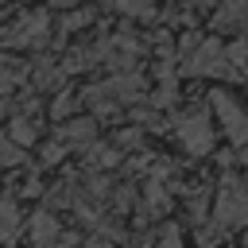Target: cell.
<instances>
[{
  "label": "cell",
  "instance_id": "obj_1",
  "mask_svg": "<svg viewBox=\"0 0 248 248\" xmlns=\"http://www.w3.org/2000/svg\"><path fill=\"white\" fill-rule=\"evenodd\" d=\"M46 39H50V16L39 12V8L16 16L0 31V43L4 46H16V50H39V46H46Z\"/></svg>",
  "mask_w": 248,
  "mask_h": 248
},
{
  "label": "cell",
  "instance_id": "obj_2",
  "mask_svg": "<svg viewBox=\"0 0 248 248\" xmlns=\"http://www.w3.org/2000/svg\"><path fill=\"white\" fill-rule=\"evenodd\" d=\"M209 105H213V112H217L229 143H232V147L240 151V159L248 163V112H244L240 101H232V93H225V89H217V93L209 97Z\"/></svg>",
  "mask_w": 248,
  "mask_h": 248
},
{
  "label": "cell",
  "instance_id": "obj_3",
  "mask_svg": "<svg viewBox=\"0 0 248 248\" xmlns=\"http://www.w3.org/2000/svg\"><path fill=\"white\" fill-rule=\"evenodd\" d=\"M213 221H217V229H244V225H248V182L229 178V182L217 190Z\"/></svg>",
  "mask_w": 248,
  "mask_h": 248
},
{
  "label": "cell",
  "instance_id": "obj_4",
  "mask_svg": "<svg viewBox=\"0 0 248 248\" xmlns=\"http://www.w3.org/2000/svg\"><path fill=\"white\" fill-rule=\"evenodd\" d=\"M182 74L190 78H217V74H229V46H221L217 39H202L190 46L186 62H182Z\"/></svg>",
  "mask_w": 248,
  "mask_h": 248
},
{
  "label": "cell",
  "instance_id": "obj_5",
  "mask_svg": "<svg viewBox=\"0 0 248 248\" xmlns=\"http://www.w3.org/2000/svg\"><path fill=\"white\" fill-rule=\"evenodd\" d=\"M174 136H178V143H182L190 155H209V151H213V124H209V116H205L202 108L186 112V116L174 124Z\"/></svg>",
  "mask_w": 248,
  "mask_h": 248
},
{
  "label": "cell",
  "instance_id": "obj_6",
  "mask_svg": "<svg viewBox=\"0 0 248 248\" xmlns=\"http://www.w3.org/2000/svg\"><path fill=\"white\" fill-rule=\"evenodd\" d=\"M27 232H31V244H35V248H58V244H62V225H58V217L46 213V209L31 217Z\"/></svg>",
  "mask_w": 248,
  "mask_h": 248
},
{
  "label": "cell",
  "instance_id": "obj_7",
  "mask_svg": "<svg viewBox=\"0 0 248 248\" xmlns=\"http://www.w3.org/2000/svg\"><path fill=\"white\" fill-rule=\"evenodd\" d=\"M58 140H62L66 147H93V140H97V124H93L89 116H81V120H66V124L58 128Z\"/></svg>",
  "mask_w": 248,
  "mask_h": 248
},
{
  "label": "cell",
  "instance_id": "obj_8",
  "mask_svg": "<svg viewBox=\"0 0 248 248\" xmlns=\"http://www.w3.org/2000/svg\"><path fill=\"white\" fill-rule=\"evenodd\" d=\"M19 229H23V213H19L16 198H4L0 202V244H16Z\"/></svg>",
  "mask_w": 248,
  "mask_h": 248
},
{
  "label": "cell",
  "instance_id": "obj_9",
  "mask_svg": "<svg viewBox=\"0 0 248 248\" xmlns=\"http://www.w3.org/2000/svg\"><path fill=\"white\" fill-rule=\"evenodd\" d=\"M244 23H248V0H225L221 12H217V19H213L217 31H225V27H244Z\"/></svg>",
  "mask_w": 248,
  "mask_h": 248
},
{
  "label": "cell",
  "instance_id": "obj_10",
  "mask_svg": "<svg viewBox=\"0 0 248 248\" xmlns=\"http://www.w3.org/2000/svg\"><path fill=\"white\" fill-rule=\"evenodd\" d=\"M62 74H66V66H62V62H50V58L35 62V70H31V78H35L39 89H54V85L62 81Z\"/></svg>",
  "mask_w": 248,
  "mask_h": 248
},
{
  "label": "cell",
  "instance_id": "obj_11",
  "mask_svg": "<svg viewBox=\"0 0 248 248\" xmlns=\"http://www.w3.org/2000/svg\"><path fill=\"white\" fill-rule=\"evenodd\" d=\"M229 74L232 78H248V35L232 39V46H229Z\"/></svg>",
  "mask_w": 248,
  "mask_h": 248
},
{
  "label": "cell",
  "instance_id": "obj_12",
  "mask_svg": "<svg viewBox=\"0 0 248 248\" xmlns=\"http://www.w3.org/2000/svg\"><path fill=\"white\" fill-rule=\"evenodd\" d=\"M8 136H12V140H16L19 147H31L39 132H35V124H31L27 116H16V120H12V128H8Z\"/></svg>",
  "mask_w": 248,
  "mask_h": 248
},
{
  "label": "cell",
  "instance_id": "obj_13",
  "mask_svg": "<svg viewBox=\"0 0 248 248\" xmlns=\"http://www.w3.org/2000/svg\"><path fill=\"white\" fill-rule=\"evenodd\" d=\"M19 163H23V147H19L12 136H0V170L19 167Z\"/></svg>",
  "mask_w": 248,
  "mask_h": 248
},
{
  "label": "cell",
  "instance_id": "obj_14",
  "mask_svg": "<svg viewBox=\"0 0 248 248\" xmlns=\"http://www.w3.org/2000/svg\"><path fill=\"white\" fill-rule=\"evenodd\" d=\"M108 8L120 12V16H151L155 0H108Z\"/></svg>",
  "mask_w": 248,
  "mask_h": 248
},
{
  "label": "cell",
  "instance_id": "obj_15",
  "mask_svg": "<svg viewBox=\"0 0 248 248\" xmlns=\"http://www.w3.org/2000/svg\"><path fill=\"white\" fill-rule=\"evenodd\" d=\"M85 23H93V12H70V16L58 23V31L70 35V31H78V27H85Z\"/></svg>",
  "mask_w": 248,
  "mask_h": 248
},
{
  "label": "cell",
  "instance_id": "obj_16",
  "mask_svg": "<svg viewBox=\"0 0 248 248\" xmlns=\"http://www.w3.org/2000/svg\"><path fill=\"white\" fill-rule=\"evenodd\" d=\"M74 105H78V97H70V93L62 97V93H58L54 105H50V112H54V116H66V112H74Z\"/></svg>",
  "mask_w": 248,
  "mask_h": 248
},
{
  "label": "cell",
  "instance_id": "obj_17",
  "mask_svg": "<svg viewBox=\"0 0 248 248\" xmlns=\"http://www.w3.org/2000/svg\"><path fill=\"white\" fill-rule=\"evenodd\" d=\"M159 248H182V240H178V232H174V229H170V232H167V236H163V244H159Z\"/></svg>",
  "mask_w": 248,
  "mask_h": 248
},
{
  "label": "cell",
  "instance_id": "obj_18",
  "mask_svg": "<svg viewBox=\"0 0 248 248\" xmlns=\"http://www.w3.org/2000/svg\"><path fill=\"white\" fill-rule=\"evenodd\" d=\"M85 248H112L105 236H93V240H85Z\"/></svg>",
  "mask_w": 248,
  "mask_h": 248
},
{
  "label": "cell",
  "instance_id": "obj_19",
  "mask_svg": "<svg viewBox=\"0 0 248 248\" xmlns=\"http://www.w3.org/2000/svg\"><path fill=\"white\" fill-rule=\"evenodd\" d=\"M186 4H194V8H213V4H221V0H186Z\"/></svg>",
  "mask_w": 248,
  "mask_h": 248
},
{
  "label": "cell",
  "instance_id": "obj_20",
  "mask_svg": "<svg viewBox=\"0 0 248 248\" xmlns=\"http://www.w3.org/2000/svg\"><path fill=\"white\" fill-rule=\"evenodd\" d=\"M50 4H54V8H74L78 0H50Z\"/></svg>",
  "mask_w": 248,
  "mask_h": 248
},
{
  "label": "cell",
  "instance_id": "obj_21",
  "mask_svg": "<svg viewBox=\"0 0 248 248\" xmlns=\"http://www.w3.org/2000/svg\"><path fill=\"white\" fill-rule=\"evenodd\" d=\"M8 108H12V105H8V101H4V97H0V120H4V116H8Z\"/></svg>",
  "mask_w": 248,
  "mask_h": 248
}]
</instances>
